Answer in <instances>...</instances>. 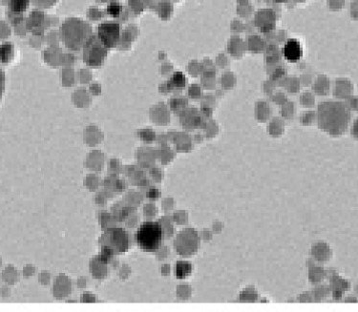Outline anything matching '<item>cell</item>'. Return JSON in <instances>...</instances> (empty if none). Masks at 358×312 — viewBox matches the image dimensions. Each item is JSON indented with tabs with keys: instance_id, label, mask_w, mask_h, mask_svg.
Masks as SVG:
<instances>
[{
	"instance_id": "obj_1",
	"label": "cell",
	"mask_w": 358,
	"mask_h": 312,
	"mask_svg": "<svg viewBox=\"0 0 358 312\" xmlns=\"http://www.w3.org/2000/svg\"><path fill=\"white\" fill-rule=\"evenodd\" d=\"M92 35L93 30L90 24L76 17L66 20L61 28V37L63 44L73 51L84 47Z\"/></svg>"
},
{
	"instance_id": "obj_2",
	"label": "cell",
	"mask_w": 358,
	"mask_h": 312,
	"mask_svg": "<svg viewBox=\"0 0 358 312\" xmlns=\"http://www.w3.org/2000/svg\"><path fill=\"white\" fill-rule=\"evenodd\" d=\"M320 126L331 133H341L347 128L349 113L341 103H324L319 112Z\"/></svg>"
},
{
	"instance_id": "obj_3",
	"label": "cell",
	"mask_w": 358,
	"mask_h": 312,
	"mask_svg": "<svg viewBox=\"0 0 358 312\" xmlns=\"http://www.w3.org/2000/svg\"><path fill=\"white\" fill-rule=\"evenodd\" d=\"M164 241V229L157 222H145L136 232L138 246L147 252L158 250Z\"/></svg>"
},
{
	"instance_id": "obj_4",
	"label": "cell",
	"mask_w": 358,
	"mask_h": 312,
	"mask_svg": "<svg viewBox=\"0 0 358 312\" xmlns=\"http://www.w3.org/2000/svg\"><path fill=\"white\" fill-rule=\"evenodd\" d=\"M108 49L98 40L97 35H92L83 47V61L91 67H100L107 56Z\"/></svg>"
},
{
	"instance_id": "obj_5",
	"label": "cell",
	"mask_w": 358,
	"mask_h": 312,
	"mask_svg": "<svg viewBox=\"0 0 358 312\" xmlns=\"http://www.w3.org/2000/svg\"><path fill=\"white\" fill-rule=\"evenodd\" d=\"M101 243L113 254H122L129 247V237L123 228H112L104 233Z\"/></svg>"
},
{
	"instance_id": "obj_6",
	"label": "cell",
	"mask_w": 358,
	"mask_h": 312,
	"mask_svg": "<svg viewBox=\"0 0 358 312\" xmlns=\"http://www.w3.org/2000/svg\"><path fill=\"white\" fill-rule=\"evenodd\" d=\"M121 26L116 22H104L97 28V37L107 49L116 47L121 38Z\"/></svg>"
},
{
	"instance_id": "obj_7",
	"label": "cell",
	"mask_w": 358,
	"mask_h": 312,
	"mask_svg": "<svg viewBox=\"0 0 358 312\" xmlns=\"http://www.w3.org/2000/svg\"><path fill=\"white\" fill-rule=\"evenodd\" d=\"M283 54L287 61L296 62L303 55V49L301 46V43L295 38H290L286 42L283 49Z\"/></svg>"
},
{
	"instance_id": "obj_8",
	"label": "cell",
	"mask_w": 358,
	"mask_h": 312,
	"mask_svg": "<svg viewBox=\"0 0 358 312\" xmlns=\"http://www.w3.org/2000/svg\"><path fill=\"white\" fill-rule=\"evenodd\" d=\"M192 265L186 261H180L176 265L175 268V274L178 279H186L192 273Z\"/></svg>"
},
{
	"instance_id": "obj_9",
	"label": "cell",
	"mask_w": 358,
	"mask_h": 312,
	"mask_svg": "<svg viewBox=\"0 0 358 312\" xmlns=\"http://www.w3.org/2000/svg\"><path fill=\"white\" fill-rule=\"evenodd\" d=\"M14 57V46L10 42L0 45V62L7 64Z\"/></svg>"
},
{
	"instance_id": "obj_10",
	"label": "cell",
	"mask_w": 358,
	"mask_h": 312,
	"mask_svg": "<svg viewBox=\"0 0 358 312\" xmlns=\"http://www.w3.org/2000/svg\"><path fill=\"white\" fill-rule=\"evenodd\" d=\"M186 80L185 75L181 72H177L172 75V77L167 83V86H168V89H182L186 86Z\"/></svg>"
},
{
	"instance_id": "obj_11",
	"label": "cell",
	"mask_w": 358,
	"mask_h": 312,
	"mask_svg": "<svg viewBox=\"0 0 358 312\" xmlns=\"http://www.w3.org/2000/svg\"><path fill=\"white\" fill-rule=\"evenodd\" d=\"M29 4H30V0H10L9 8L13 13L21 14L27 10Z\"/></svg>"
},
{
	"instance_id": "obj_12",
	"label": "cell",
	"mask_w": 358,
	"mask_h": 312,
	"mask_svg": "<svg viewBox=\"0 0 358 312\" xmlns=\"http://www.w3.org/2000/svg\"><path fill=\"white\" fill-rule=\"evenodd\" d=\"M122 13H123V5L120 3L113 2L110 3L107 7V14L111 15L112 17H117Z\"/></svg>"
},
{
	"instance_id": "obj_13",
	"label": "cell",
	"mask_w": 358,
	"mask_h": 312,
	"mask_svg": "<svg viewBox=\"0 0 358 312\" xmlns=\"http://www.w3.org/2000/svg\"><path fill=\"white\" fill-rule=\"evenodd\" d=\"M33 4L41 9H48L54 6L57 0H31Z\"/></svg>"
},
{
	"instance_id": "obj_14",
	"label": "cell",
	"mask_w": 358,
	"mask_h": 312,
	"mask_svg": "<svg viewBox=\"0 0 358 312\" xmlns=\"http://www.w3.org/2000/svg\"><path fill=\"white\" fill-rule=\"evenodd\" d=\"M4 89H5V75H4V72L0 68V101L4 93Z\"/></svg>"
},
{
	"instance_id": "obj_15",
	"label": "cell",
	"mask_w": 358,
	"mask_h": 312,
	"mask_svg": "<svg viewBox=\"0 0 358 312\" xmlns=\"http://www.w3.org/2000/svg\"><path fill=\"white\" fill-rule=\"evenodd\" d=\"M147 196H148V198H150V199H156V198H158V190H156V189H152V190H150L149 191V192H148Z\"/></svg>"
},
{
	"instance_id": "obj_16",
	"label": "cell",
	"mask_w": 358,
	"mask_h": 312,
	"mask_svg": "<svg viewBox=\"0 0 358 312\" xmlns=\"http://www.w3.org/2000/svg\"><path fill=\"white\" fill-rule=\"evenodd\" d=\"M276 2H285V1H288V0H274Z\"/></svg>"
}]
</instances>
